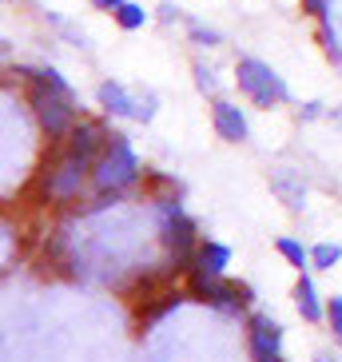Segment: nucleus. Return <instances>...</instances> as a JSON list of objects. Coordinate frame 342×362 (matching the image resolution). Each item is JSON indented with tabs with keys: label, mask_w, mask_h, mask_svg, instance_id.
Segmentation results:
<instances>
[{
	"label": "nucleus",
	"mask_w": 342,
	"mask_h": 362,
	"mask_svg": "<svg viewBox=\"0 0 342 362\" xmlns=\"http://www.w3.org/2000/svg\"><path fill=\"white\" fill-rule=\"evenodd\" d=\"M275 192L283 195V203H287L290 211H299V207H302V199H307V187H302V183H290L287 168H283V171L275 175Z\"/></svg>",
	"instance_id": "15"
},
{
	"label": "nucleus",
	"mask_w": 342,
	"mask_h": 362,
	"mask_svg": "<svg viewBox=\"0 0 342 362\" xmlns=\"http://www.w3.org/2000/svg\"><path fill=\"white\" fill-rule=\"evenodd\" d=\"M187 36H191V44H199V48H215V44H219V33L207 28V24H199V21H187Z\"/></svg>",
	"instance_id": "17"
},
{
	"label": "nucleus",
	"mask_w": 342,
	"mask_h": 362,
	"mask_svg": "<svg viewBox=\"0 0 342 362\" xmlns=\"http://www.w3.org/2000/svg\"><path fill=\"white\" fill-rule=\"evenodd\" d=\"M16 72L28 80V104H33V116H36V124H40V132L48 139H64L68 132L76 128V119H80L76 92H60V88L44 84V80H36L28 68H16Z\"/></svg>",
	"instance_id": "1"
},
{
	"label": "nucleus",
	"mask_w": 342,
	"mask_h": 362,
	"mask_svg": "<svg viewBox=\"0 0 342 362\" xmlns=\"http://www.w3.org/2000/svg\"><path fill=\"white\" fill-rule=\"evenodd\" d=\"M338 259H342V243H314L310 247V267H319V271H334Z\"/></svg>",
	"instance_id": "16"
},
{
	"label": "nucleus",
	"mask_w": 342,
	"mask_h": 362,
	"mask_svg": "<svg viewBox=\"0 0 342 362\" xmlns=\"http://www.w3.org/2000/svg\"><path fill=\"white\" fill-rule=\"evenodd\" d=\"M139 175H143V168H139V156L131 148V139L124 132H107V144L100 151L96 168H92V187L100 195H119V192H128Z\"/></svg>",
	"instance_id": "2"
},
{
	"label": "nucleus",
	"mask_w": 342,
	"mask_h": 362,
	"mask_svg": "<svg viewBox=\"0 0 342 362\" xmlns=\"http://www.w3.org/2000/svg\"><path fill=\"white\" fill-rule=\"evenodd\" d=\"M112 21H116L124 33H136V28H143V24H148V8H143V4H136V0H128V4H119V8L112 12Z\"/></svg>",
	"instance_id": "14"
},
{
	"label": "nucleus",
	"mask_w": 342,
	"mask_h": 362,
	"mask_svg": "<svg viewBox=\"0 0 342 362\" xmlns=\"http://www.w3.org/2000/svg\"><path fill=\"white\" fill-rule=\"evenodd\" d=\"M183 298H191V295H187V287H183V291H160V295H155V298H148L143 307H136V327H139V330H143V327H151V322H155V319H163L167 310H175V307H179Z\"/></svg>",
	"instance_id": "10"
},
{
	"label": "nucleus",
	"mask_w": 342,
	"mask_h": 362,
	"mask_svg": "<svg viewBox=\"0 0 342 362\" xmlns=\"http://www.w3.org/2000/svg\"><path fill=\"white\" fill-rule=\"evenodd\" d=\"M302 12L322 24V21H326V0H302Z\"/></svg>",
	"instance_id": "21"
},
{
	"label": "nucleus",
	"mask_w": 342,
	"mask_h": 362,
	"mask_svg": "<svg viewBox=\"0 0 342 362\" xmlns=\"http://www.w3.org/2000/svg\"><path fill=\"white\" fill-rule=\"evenodd\" d=\"M235 303H239V307H251V303H255V291H251V283H235Z\"/></svg>",
	"instance_id": "22"
},
{
	"label": "nucleus",
	"mask_w": 342,
	"mask_h": 362,
	"mask_svg": "<svg viewBox=\"0 0 342 362\" xmlns=\"http://www.w3.org/2000/svg\"><path fill=\"white\" fill-rule=\"evenodd\" d=\"M104 144H107V128H104V124H96V119H76V128L64 136V151H68V156H72V160L92 163V168H96Z\"/></svg>",
	"instance_id": "7"
},
{
	"label": "nucleus",
	"mask_w": 342,
	"mask_h": 362,
	"mask_svg": "<svg viewBox=\"0 0 342 362\" xmlns=\"http://www.w3.org/2000/svg\"><path fill=\"white\" fill-rule=\"evenodd\" d=\"M235 84H239V92H243L255 107H263V112H271V107L290 100L287 80H283L267 60H259V56H239L235 60Z\"/></svg>",
	"instance_id": "3"
},
{
	"label": "nucleus",
	"mask_w": 342,
	"mask_h": 362,
	"mask_svg": "<svg viewBox=\"0 0 342 362\" xmlns=\"http://www.w3.org/2000/svg\"><path fill=\"white\" fill-rule=\"evenodd\" d=\"M195 267H204L211 275H227V267H231V247L219 243V239H204L199 251H195Z\"/></svg>",
	"instance_id": "12"
},
{
	"label": "nucleus",
	"mask_w": 342,
	"mask_h": 362,
	"mask_svg": "<svg viewBox=\"0 0 342 362\" xmlns=\"http://www.w3.org/2000/svg\"><path fill=\"white\" fill-rule=\"evenodd\" d=\"M160 239L167 247L171 263L179 267V271H191L195 267V251H199V227L187 211H183L179 199H167L163 203V223H160Z\"/></svg>",
	"instance_id": "4"
},
{
	"label": "nucleus",
	"mask_w": 342,
	"mask_h": 362,
	"mask_svg": "<svg viewBox=\"0 0 342 362\" xmlns=\"http://www.w3.org/2000/svg\"><path fill=\"white\" fill-rule=\"evenodd\" d=\"M295 307H299V315L307 322H322V319H326V307H322V298H319V291H314V283H310L307 271H302L299 283H295Z\"/></svg>",
	"instance_id": "11"
},
{
	"label": "nucleus",
	"mask_w": 342,
	"mask_h": 362,
	"mask_svg": "<svg viewBox=\"0 0 342 362\" xmlns=\"http://www.w3.org/2000/svg\"><path fill=\"white\" fill-rule=\"evenodd\" d=\"M211 128L219 139H227V144H247L251 139V124H247V112L239 104H231V100H215L211 107Z\"/></svg>",
	"instance_id": "9"
},
{
	"label": "nucleus",
	"mask_w": 342,
	"mask_h": 362,
	"mask_svg": "<svg viewBox=\"0 0 342 362\" xmlns=\"http://www.w3.org/2000/svg\"><path fill=\"white\" fill-rule=\"evenodd\" d=\"M275 251H278L283 259H287V263L295 267L299 275L310 267V247H302L299 239H290V235H278V239H275Z\"/></svg>",
	"instance_id": "13"
},
{
	"label": "nucleus",
	"mask_w": 342,
	"mask_h": 362,
	"mask_svg": "<svg viewBox=\"0 0 342 362\" xmlns=\"http://www.w3.org/2000/svg\"><path fill=\"white\" fill-rule=\"evenodd\" d=\"M247 346L255 362H283V327L271 315H251L247 319Z\"/></svg>",
	"instance_id": "6"
},
{
	"label": "nucleus",
	"mask_w": 342,
	"mask_h": 362,
	"mask_svg": "<svg viewBox=\"0 0 342 362\" xmlns=\"http://www.w3.org/2000/svg\"><path fill=\"white\" fill-rule=\"evenodd\" d=\"M326 322H331V334H334V342L342 346V295H334L331 303H326Z\"/></svg>",
	"instance_id": "19"
},
{
	"label": "nucleus",
	"mask_w": 342,
	"mask_h": 362,
	"mask_svg": "<svg viewBox=\"0 0 342 362\" xmlns=\"http://www.w3.org/2000/svg\"><path fill=\"white\" fill-rule=\"evenodd\" d=\"M119 4H128V0H92V8L96 12H116Z\"/></svg>",
	"instance_id": "23"
},
{
	"label": "nucleus",
	"mask_w": 342,
	"mask_h": 362,
	"mask_svg": "<svg viewBox=\"0 0 342 362\" xmlns=\"http://www.w3.org/2000/svg\"><path fill=\"white\" fill-rule=\"evenodd\" d=\"M100 107H104L107 116H124V119H139V124H148L151 116H155V107H151V100L148 104H139L136 96H131L124 84H116V80H104L100 84Z\"/></svg>",
	"instance_id": "8"
},
{
	"label": "nucleus",
	"mask_w": 342,
	"mask_h": 362,
	"mask_svg": "<svg viewBox=\"0 0 342 362\" xmlns=\"http://www.w3.org/2000/svg\"><path fill=\"white\" fill-rule=\"evenodd\" d=\"M314 362H338V358H331V354H319V358H314Z\"/></svg>",
	"instance_id": "25"
},
{
	"label": "nucleus",
	"mask_w": 342,
	"mask_h": 362,
	"mask_svg": "<svg viewBox=\"0 0 342 362\" xmlns=\"http://www.w3.org/2000/svg\"><path fill=\"white\" fill-rule=\"evenodd\" d=\"M314 116H322V104H307V107H302V119H314Z\"/></svg>",
	"instance_id": "24"
},
{
	"label": "nucleus",
	"mask_w": 342,
	"mask_h": 362,
	"mask_svg": "<svg viewBox=\"0 0 342 362\" xmlns=\"http://www.w3.org/2000/svg\"><path fill=\"white\" fill-rule=\"evenodd\" d=\"M319 40H322V52L331 56L334 64H342V44H338V36H334V28L326 21L319 24Z\"/></svg>",
	"instance_id": "18"
},
{
	"label": "nucleus",
	"mask_w": 342,
	"mask_h": 362,
	"mask_svg": "<svg viewBox=\"0 0 342 362\" xmlns=\"http://www.w3.org/2000/svg\"><path fill=\"white\" fill-rule=\"evenodd\" d=\"M195 84H199V92H215V76L207 64H195Z\"/></svg>",
	"instance_id": "20"
},
{
	"label": "nucleus",
	"mask_w": 342,
	"mask_h": 362,
	"mask_svg": "<svg viewBox=\"0 0 342 362\" xmlns=\"http://www.w3.org/2000/svg\"><path fill=\"white\" fill-rule=\"evenodd\" d=\"M187 295H191L195 303H207V307L239 310L235 283H227L223 275H211V271H204V267H191V271H187Z\"/></svg>",
	"instance_id": "5"
}]
</instances>
